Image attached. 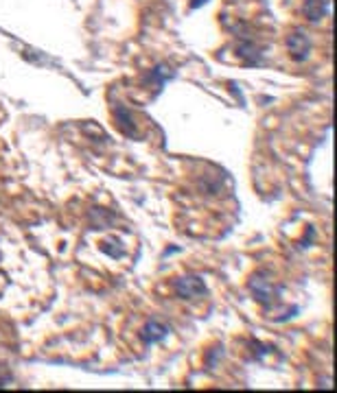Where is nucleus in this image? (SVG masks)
Segmentation results:
<instances>
[{
    "instance_id": "1",
    "label": "nucleus",
    "mask_w": 337,
    "mask_h": 393,
    "mask_svg": "<svg viewBox=\"0 0 337 393\" xmlns=\"http://www.w3.org/2000/svg\"><path fill=\"white\" fill-rule=\"evenodd\" d=\"M250 291H252L254 300H256L258 304H263V306H269L274 297L278 295V291H276L274 282L267 278V273H265V271H258V273L252 275V280H250Z\"/></svg>"
},
{
    "instance_id": "2",
    "label": "nucleus",
    "mask_w": 337,
    "mask_h": 393,
    "mask_svg": "<svg viewBox=\"0 0 337 393\" xmlns=\"http://www.w3.org/2000/svg\"><path fill=\"white\" fill-rule=\"evenodd\" d=\"M173 291L180 300H197L206 293V284L197 275H182L173 282Z\"/></svg>"
},
{
    "instance_id": "3",
    "label": "nucleus",
    "mask_w": 337,
    "mask_h": 393,
    "mask_svg": "<svg viewBox=\"0 0 337 393\" xmlns=\"http://www.w3.org/2000/svg\"><path fill=\"white\" fill-rule=\"evenodd\" d=\"M287 51H289V57L294 59V62H298V64L307 62L309 51H311V42H309L307 33L300 29L289 33V35H287Z\"/></svg>"
},
{
    "instance_id": "4",
    "label": "nucleus",
    "mask_w": 337,
    "mask_h": 393,
    "mask_svg": "<svg viewBox=\"0 0 337 393\" xmlns=\"http://www.w3.org/2000/svg\"><path fill=\"white\" fill-rule=\"evenodd\" d=\"M169 334V328L164 323H160V321L151 319L145 323V328H142V341L147 343V345H153V343H160L164 341Z\"/></svg>"
},
{
    "instance_id": "5",
    "label": "nucleus",
    "mask_w": 337,
    "mask_h": 393,
    "mask_svg": "<svg viewBox=\"0 0 337 393\" xmlns=\"http://www.w3.org/2000/svg\"><path fill=\"white\" fill-rule=\"evenodd\" d=\"M114 118H116V123H118V129L123 131L125 136L138 138V129H136L134 120H131L129 109L123 107V105H116V107H114Z\"/></svg>"
},
{
    "instance_id": "6",
    "label": "nucleus",
    "mask_w": 337,
    "mask_h": 393,
    "mask_svg": "<svg viewBox=\"0 0 337 393\" xmlns=\"http://www.w3.org/2000/svg\"><path fill=\"white\" fill-rule=\"evenodd\" d=\"M236 53H239V57H241L247 66H258V64L263 62V48L256 46V44L250 42V40L243 42L241 46L236 48Z\"/></svg>"
},
{
    "instance_id": "7",
    "label": "nucleus",
    "mask_w": 337,
    "mask_h": 393,
    "mask_svg": "<svg viewBox=\"0 0 337 393\" xmlns=\"http://www.w3.org/2000/svg\"><path fill=\"white\" fill-rule=\"evenodd\" d=\"M305 13L311 22H320L324 15H327V2H324V0H307Z\"/></svg>"
}]
</instances>
